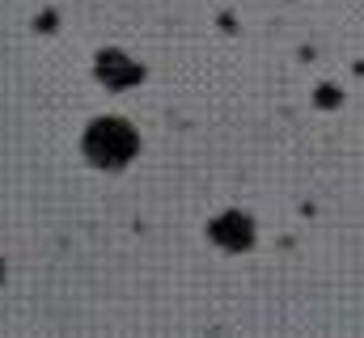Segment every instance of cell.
Here are the masks:
<instances>
[{
  "instance_id": "6da1fadb",
  "label": "cell",
  "mask_w": 364,
  "mask_h": 338,
  "mask_svg": "<svg viewBox=\"0 0 364 338\" xmlns=\"http://www.w3.org/2000/svg\"><path fill=\"white\" fill-rule=\"evenodd\" d=\"M132 153H136V131H132L127 123H119V119L93 123L90 136H85V157H90L93 165H102V169L127 165Z\"/></svg>"
},
{
  "instance_id": "7a4b0ae2",
  "label": "cell",
  "mask_w": 364,
  "mask_h": 338,
  "mask_svg": "<svg viewBox=\"0 0 364 338\" xmlns=\"http://www.w3.org/2000/svg\"><path fill=\"white\" fill-rule=\"evenodd\" d=\"M216 241H225V246H233V250L246 246V241H250V237H246V220H242V216L220 220V224H216Z\"/></svg>"
},
{
  "instance_id": "3957f363",
  "label": "cell",
  "mask_w": 364,
  "mask_h": 338,
  "mask_svg": "<svg viewBox=\"0 0 364 338\" xmlns=\"http://www.w3.org/2000/svg\"><path fill=\"white\" fill-rule=\"evenodd\" d=\"M102 64H106V68H102V72H106V81H114V72H110V64H114V55H102ZM136 77H140L136 68H119V81H136Z\"/></svg>"
}]
</instances>
